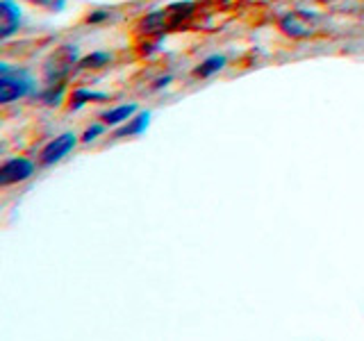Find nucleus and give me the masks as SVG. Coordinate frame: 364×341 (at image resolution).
Wrapping results in <instances>:
<instances>
[{"label":"nucleus","instance_id":"nucleus-4","mask_svg":"<svg viewBox=\"0 0 364 341\" xmlns=\"http://www.w3.org/2000/svg\"><path fill=\"white\" fill-rule=\"evenodd\" d=\"M75 146H77V136L73 132H64L60 136H55V139H50L43 146V151L39 155L41 166H53L57 162H62V159L71 153Z\"/></svg>","mask_w":364,"mask_h":341},{"label":"nucleus","instance_id":"nucleus-1","mask_svg":"<svg viewBox=\"0 0 364 341\" xmlns=\"http://www.w3.org/2000/svg\"><path fill=\"white\" fill-rule=\"evenodd\" d=\"M32 91H34V82L26 71L0 64V102L3 105H9V102H14L18 98H26Z\"/></svg>","mask_w":364,"mask_h":341},{"label":"nucleus","instance_id":"nucleus-8","mask_svg":"<svg viewBox=\"0 0 364 341\" xmlns=\"http://www.w3.org/2000/svg\"><path fill=\"white\" fill-rule=\"evenodd\" d=\"M148 123H151V112H139L136 117H132L128 123H123V128L117 130V136L123 139V136H134V134H141L146 132Z\"/></svg>","mask_w":364,"mask_h":341},{"label":"nucleus","instance_id":"nucleus-6","mask_svg":"<svg viewBox=\"0 0 364 341\" xmlns=\"http://www.w3.org/2000/svg\"><path fill=\"white\" fill-rule=\"evenodd\" d=\"M21 26V7L14 0H0V39H9Z\"/></svg>","mask_w":364,"mask_h":341},{"label":"nucleus","instance_id":"nucleus-12","mask_svg":"<svg viewBox=\"0 0 364 341\" xmlns=\"http://www.w3.org/2000/svg\"><path fill=\"white\" fill-rule=\"evenodd\" d=\"M112 62V55L109 53H91L87 55L85 60H80L77 62V68H102V66H107Z\"/></svg>","mask_w":364,"mask_h":341},{"label":"nucleus","instance_id":"nucleus-11","mask_svg":"<svg viewBox=\"0 0 364 341\" xmlns=\"http://www.w3.org/2000/svg\"><path fill=\"white\" fill-rule=\"evenodd\" d=\"M105 98L107 94H98V91H89V89H75L71 96V109H80L91 100H105Z\"/></svg>","mask_w":364,"mask_h":341},{"label":"nucleus","instance_id":"nucleus-10","mask_svg":"<svg viewBox=\"0 0 364 341\" xmlns=\"http://www.w3.org/2000/svg\"><path fill=\"white\" fill-rule=\"evenodd\" d=\"M64 91H66V82H55V85H46V89L41 91V100H43V105H48V107H55V105H60V102L64 100Z\"/></svg>","mask_w":364,"mask_h":341},{"label":"nucleus","instance_id":"nucleus-13","mask_svg":"<svg viewBox=\"0 0 364 341\" xmlns=\"http://www.w3.org/2000/svg\"><path fill=\"white\" fill-rule=\"evenodd\" d=\"M26 3H30L34 7H41V9H48V11H62L66 7V0H26Z\"/></svg>","mask_w":364,"mask_h":341},{"label":"nucleus","instance_id":"nucleus-15","mask_svg":"<svg viewBox=\"0 0 364 341\" xmlns=\"http://www.w3.org/2000/svg\"><path fill=\"white\" fill-rule=\"evenodd\" d=\"M107 16H109V11H107V9H96L94 14H89V16H87V21H89V23H100V21H105Z\"/></svg>","mask_w":364,"mask_h":341},{"label":"nucleus","instance_id":"nucleus-3","mask_svg":"<svg viewBox=\"0 0 364 341\" xmlns=\"http://www.w3.org/2000/svg\"><path fill=\"white\" fill-rule=\"evenodd\" d=\"M316 26H318V18L314 14H310V11H303V9L289 11V14H284L280 18V30L291 39L312 37V34L316 32Z\"/></svg>","mask_w":364,"mask_h":341},{"label":"nucleus","instance_id":"nucleus-2","mask_svg":"<svg viewBox=\"0 0 364 341\" xmlns=\"http://www.w3.org/2000/svg\"><path fill=\"white\" fill-rule=\"evenodd\" d=\"M77 45H60V48H55L48 60L43 64V77L48 85H55V82H66L68 73L73 71V66H77Z\"/></svg>","mask_w":364,"mask_h":341},{"label":"nucleus","instance_id":"nucleus-7","mask_svg":"<svg viewBox=\"0 0 364 341\" xmlns=\"http://www.w3.org/2000/svg\"><path fill=\"white\" fill-rule=\"evenodd\" d=\"M136 114V105L134 102H130V105H119V107H114L109 112H105L100 117V121L109 125V128H114V125H123V123H128L132 117Z\"/></svg>","mask_w":364,"mask_h":341},{"label":"nucleus","instance_id":"nucleus-9","mask_svg":"<svg viewBox=\"0 0 364 341\" xmlns=\"http://www.w3.org/2000/svg\"><path fill=\"white\" fill-rule=\"evenodd\" d=\"M225 66V57L223 55H212L208 60H203L196 68H193V75L196 77H212L214 73H219Z\"/></svg>","mask_w":364,"mask_h":341},{"label":"nucleus","instance_id":"nucleus-14","mask_svg":"<svg viewBox=\"0 0 364 341\" xmlns=\"http://www.w3.org/2000/svg\"><path fill=\"white\" fill-rule=\"evenodd\" d=\"M102 132H105V123H94V125H91V128H87V130H85L82 139H80V141H82V144H91V141H94L96 136H98V134H102Z\"/></svg>","mask_w":364,"mask_h":341},{"label":"nucleus","instance_id":"nucleus-5","mask_svg":"<svg viewBox=\"0 0 364 341\" xmlns=\"http://www.w3.org/2000/svg\"><path fill=\"white\" fill-rule=\"evenodd\" d=\"M34 175V162L28 157H14L0 166V187H11Z\"/></svg>","mask_w":364,"mask_h":341}]
</instances>
